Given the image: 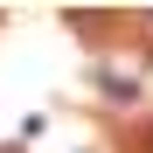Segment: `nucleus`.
<instances>
[{"instance_id": "1", "label": "nucleus", "mask_w": 153, "mask_h": 153, "mask_svg": "<svg viewBox=\"0 0 153 153\" xmlns=\"http://www.w3.org/2000/svg\"><path fill=\"white\" fill-rule=\"evenodd\" d=\"M146 42H153V14H146Z\"/></svg>"}, {"instance_id": "2", "label": "nucleus", "mask_w": 153, "mask_h": 153, "mask_svg": "<svg viewBox=\"0 0 153 153\" xmlns=\"http://www.w3.org/2000/svg\"><path fill=\"white\" fill-rule=\"evenodd\" d=\"M0 153H21V146H0Z\"/></svg>"}]
</instances>
